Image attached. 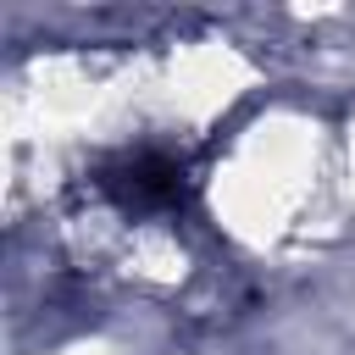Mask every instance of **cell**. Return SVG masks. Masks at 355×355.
Returning a JSON list of instances; mask_svg holds the SVG:
<instances>
[{"label":"cell","instance_id":"cell-1","mask_svg":"<svg viewBox=\"0 0 355 355\" xmlns=\"http://www.w3.org/2000/svg\"><path fill=\"white\" fill-rule=\"evenodd\" d=\"M100 189H105L122 211H155V205H172V200L183 194V172H178V161H166V155H155V150H139V155H122V161L100 178Z\"/></svg>","mask_w":355,"mask_h":355}]
</instances>
